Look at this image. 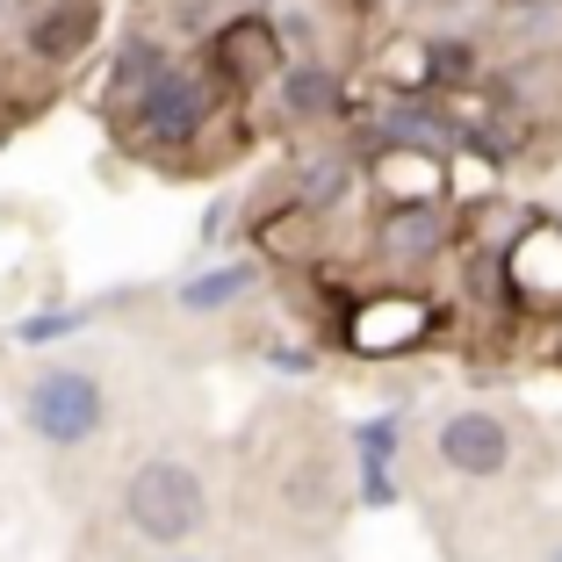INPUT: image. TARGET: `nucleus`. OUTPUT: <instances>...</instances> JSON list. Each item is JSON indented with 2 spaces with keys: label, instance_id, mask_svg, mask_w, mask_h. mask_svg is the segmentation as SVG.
I'll use <instances>...</instances> for the list:
<instances>
[{
  "label": "nucleus",
  "instance_id": "nucleus-17",
  "mask_svg": "<svg viewBox=\"0 0 562 562\" xmlns=\"http://www.w3.org/2000/svg\"><path fill=\"white\" fill-rule=\"evenodd\" d=\"M260 361L274 368V375H311V368H317V353H311V347H296V339H267V347H260Z\"/></svg>",
  "mask_w": 562,
  "mask_h": 562
},
{
  "label": "nucleus",
  "instance_id": "nucleus-5",
  "mask_svg": "<svg viewBox=\"0 0 562 562\" xmlns=\"http://www.w3.org/2000/svg\"><path fill=\"white\" fill-rule=\"evenodd\" d=\"M281 30L267 15H238V22H224V30H216V44H210V58H216V72H224V87H274V72L289 66V58H281Z\"/></svg>",
  "mask_w": 562,
  "mask_h": 562
},
{
  "label": "nucleus",
  "instance_id": "nucleus-13",
  "mask_svg": "<svg viewBox=\"0 0 562 562\" xmlns=\"http://www.w3.org/2000/svg\"><path fill=\"white\" fill-rule=\"evenodd\" d=\"M397 447H404V412H375L353 426V462H390L397 469Z\"/></svg>",
  "mask_w": 562,
  "mask_h": 562
},
{
  "label": "nucleus",
  "instance_id": "nucleus-3",
  "mask_svg": "<svg viewBox=\"0 0 562 562\" xmlns=\"http://www.w3.org/2000/svg\"><path fill=\"white\" fill-rule=\"evenodd\" d=\"M210 109H216V87L202 80V72L166 66L145 94H131V131H137V145H151V151H181L210 131Z\"/></svg>",
  "mask_w": 562,
  "mask_h": 562
},
{
  "label": "nucleus",
  "instance_id": "nucleus-11",
  "mask_svg": "<svg viewBox=\"0 0 562 562\" xmlns=\"http://www.w3.org/2000/svg\"><path fill=\"white\" fill-rule=\"evenodd\" d=\"M252 289H260V260H224V267L188 274L181 289H173V303H181V311H232V303H246Z\"/></svg>",
  "mask_w": 562,
  "mask_h": 562
},
{
  "label": "nucleus",
  "instance_id": "nucleus-19",
  "mask_svg": "<svg viewBox=\"0 0 562 562\" xmlns=\"http://www.w3.org/2000/svg\"><path fill=\"white\" fill-rule=\"evenodd\" d=\"M404 8H432V0H404Z\"/></svg>",
  "mask_w": 562,
  "mask_h": 562
},
{
  "label": "nucleus",
  "instance_id": "nucleus-20",
  "mask_svg": "<svg viewBox=\"0 0 562 562\" xmlns=\"http://www.w3.org/2000/svg\"><path fill=\"white\" fill-rule=\"evenodd\" d=\"M548 562H562V548H555V555H548Z\"/></svg>",
  "mask_w": 562,
  "mask_h": 562
},
{
  "label": "nucleus",
  "instance_id": "nucleus-22",
  "mask_svg": "<svg viewBox=\"0 0 562 562\" xmlns=\"http://www.w3.org/2000/svg\"><path fill=\"white\" fill-rule=\"evenodd\" d=\"M252 8H260V0H252Z\"/></svg>",
  "mask_w": 562,
  "mask_h": 562
},
{
  "label": "nucleus",
  "instance_id": "nucleus-15",
  "mask_svg": "<svg viewBox=\"0 0 562 562\" xmlns=\"http://www.w3.org/2000/svg\"><path fill=\"white\" fill-rule=\"evenodd\" d=\"M426 66H432V80H469L476 72V44L469 36H426Z\"/></svg>",
  "mask_w": 562,
  "mask_h": 562
},
{
  "label": "nucleus",
  "instance_id": "nucleus-16",
  "mask_svg": "<svg viewBox=\"0 0 562 562\" xmlns=\"http://www.w3.org/2000/svg\"><path fill=\"white\" fill-rule=\"evenodd\" d=\"M353 469H361V505H368V513H390V505H397V469H390V462H353Z\"/></svg>",
  "mask_w": 562,
  "mask_h": 562
},
{
  "label": "nucleus",
  "instance_id": "nucleus-2",
  "mask_svg": "<svg viewBox=\"0 0 562 562\" xmlns=\"http://www.w3.org/2000/svg\"><path fill=\"white\" fill-rule=\"evenodd\" d=\"M22 426L44 447L72 454V447H87L109 426V390H101L87 368H44V375L22 390Z\"/></svg>",
  "mask_w": 562,
  "mask_h": 562
},
{
  "label": "nucleus",
  "instance_id": "nucleus-8",
  "mask_svg": "<svg viewBox=\"0 0 562 562\" xmlns=\"http://www.w3.org/2000/svg\"><path fill=\"white\" fill-rule=\"evenodd\" d=\"M274 101H281V123H331L347 109V80L325 58H296V66L274 72Z\"/></svg>",
  "mask_w": 562,
  "mask_h": 562
},
{
  "label": "nucleus",
  "instance_id": "nucleus-14",
  "mask_svg": "<svg viewBox=\"0 0 562 562\" xmlns=\"http://www.w3.org/2000/svg\"><path fill=\"white\" fill-rule=\"evenodd\" d=\"M87 325V311H66V303H50V311H30L15 325V347H50V339H72Z\"/></svg>",
  "mask_w": 562,
  "mask_h": 562
},
{
  "label": "nucleus",
  "instance_id": "nucleus-18",
  "mask_svg": "<svg viewBox=\"0 0 562 562\" xmlns=\"http://www.w3.org/2000/svg\"><path fill=\"white\" fill-rule=\"evenodd\" d=\"M224 232H232V210H224V202H216V210L202 216V246H216V238H224Z\"/></svg>",
  "mask_w": 562,
  "mask_h": 562
},
{
  "label": "nucleus",
  "instance_id": "nucleus-10",
  "mask_svg": "<svg viewBox=\"0 0 562 562\" xmlns=\"http://www.w3.org/2000/svg\"><path fill=\"white\" fill-rule=\"evenodd\" d=\"M353 151H303L296 159V173H289V202L296 210H311V216H325V210H339V202L353 195Z\"/></svg>",
  "mask_w": 562,
  "mask_h": 562
},
{
  "label": "nucleus",
  "instance_id": "nucleus-21",
  "mask_svg": "<svg viewBox=\"0 0 562 562\" xmlns=\"http://www.w3.org/2000/svg\"><path fill=\"white\" fill-rule=\"evenodd\" d=\"M173 562H188V555H173Z\"/></svg>",
  "mask_w": 562,
  "mask_h": 562
},
{
  "label": "nucleus",
  "instance_id": "nucleus-1",
  "mask_svg": "<svg viewBox=\"0 0 562 562\" xmlns=\"http://www.w3.org/2000/svg\"><path fill=\"white\" fill-rule=\"evenodd\" d=\"M123 519H131L151 548H181V541H195L202 519H210V491H202V476L188 462L151 454V462H137L131 483H123Z\"/></svg>",
  "mask_w": 562,
  "mask_h": 562
},
{
  "label": "nucleus",
  "instance_id": "nucleus-6",
  "mask_svg": "<svg viewBox=\"0 0 562 562\" xmlns=\"http://www.w3.org/2000/svg\"><path fill=\"white\" fill-rule=\"evenodd\" d=\"M94 36H101V0H44L22 22V44H30L36 66H72Z\"/></svg>",
  "mask_w": 562,
  "mask_h": 562
},
{
  "label": "nucleus",
  "instance_id": "nucleus-4",
  "mask_svg": "<svg viewBox=\"0 0 562 562\" xmlns=\"http://www.w3.org/2000/svg\"><path fill=\"white\" fill-rule=\"evenodd\" d=\"M432 454H440V469H454V476H476V483L483 476H505V469H513V426H505L497 412H483V404L447 412Z\"/></svg>",
  "mask_w": 562,
  "mask_h": 562
},
{
  "label": "nucleus",
  "instance_id": "nucleus-12",
  "mask_svg": "<svg viewBox=\"0 0 562 562\" xmlns=\"http://www.w3.org/2000/svg\"><path fill=\"white\" fill-rule=\"evenodd\" d=\"M166 66H173V58H166L159 36H123L116 58H109V72H101V94H109V101H131V94H145Z\"/></svg>",
  "mask_w": 562,
  "mask_h": 562
},
{
  "label": "nucleus",
  "instance_id": "nucleus-9",
  "mask_svg": "<svg viewBox=\"0 0 562 562\" xmlns=\"http://www.w3.org/2000/svg\"><path fill=\"white\" fill-rule=\"evenodd\" d=\"M447 238H454V216L440 202H397V210H382V252L390 260H432Z\"/></svg>",
  "mask_w": 562,
  "mask_h": 562
},
{
  "label": "nucleus",
  "instance_id": "nucleus-7",
  "mask_svg": "<svg viewBox=\"0 0 562 562\" xmlns=\"http://www.w3.org/2000/svg\"><path fill=\"white\" fill-rule=\"evenodd\" d=\"M382 145H390V151H426V159H447V151L462 145V123L432 101V87H418V94H390V109H382Z\"/></svg>",
  "mask_w": 562,
  "mask_h": 562
}]
</instances>
